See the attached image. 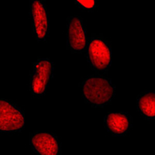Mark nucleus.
<instances>
[{
	"instance_id": "1",
	"label": "nucleus",
	"mask_w": 155,
	"mask_h": 155,
	"mask_svg": "<svg viewBox=\"0 0 155 155\" xmlns=\"http://www.w3.org/2000/svg\"><path fill=\"white\" fill-rule=\"evenodd\" d=\"M83 99L93 107H103L111 102L116 94V87L111 79L103 76L85 78L81 83Z\"/></svg>"
},
{
	"instance_id": "6",
	"label": "nucleus",
	"mask_w": 155,
	"mask_h": 155,
	"mask_svg": "<svg viewBox=\"0 0 155 155\" xmlns=\"http://www.w3.org/2000/svg\"><path fill=\"white\" fill-rule=\"evenodd\" d=\"M67 44L71 51L77 53L86 48V30L82 19L79 16H71L67 19Z\"/></svg>"
},
{
	"instance_id": "2",
	"label": "nucleus",
	"mask_w": 155,
	"mask_h": 155,
	"mask_svg": "<svg viewBox=\"0 0 155 155\" xmlns=\"http://www.w3.org/2000/svg\"><path fill=\"white\" fill-rule=\"evenodd\" d=\"M87 58L90 66L98 72H106L112 63L110 44L102 35H92L87 41Z\"/></svg>"
},
{
	"instance_id": "5",
	"label": "nucleus",
	"mask_w": 155,
	"mask_h": 155,
	"mask_svg": "<svg viewBox=\"0 0 155 155\" xmlns=\"http://www.w3.org/2000/svg\"><path fill=\"white\" fill-rule=\"evenodd\" d=\"M30 13L32 17L34 35L37 41H45L50 30V19L47 5L42 1H31Z\"/></svg>"
},
{
	"instance_id": "4",
	"label": "nucleus",
	"mask_w": 155,
	"mask_h": 155,
	"mask_svg": "<svg viewBox=\"0 0 155 155\" xmlns=\"http://www.w3.org/2000/svg\"><path fill=\"white\" fill-rule=\"evenodd\" d=\"M25 125L23 113L18 106L5 99H0V133H16Z\"/></svg>"
},
{
	"instance_id": "7",
	"label": "nucleus",
	"mask_w": 155,
	"mask_h": 155,
	"mask_svg": "<svg viewBox=\"0 0 155 155\" xmlns=\"http://www.w3.org/2000/svg\"><path fill=\"white\" fill-rule=\"evenodd\" d=\"M33 150L38 155H59L61 146L54 134L47 131H36L30 137Z\"/></svg>"
},
{
	"instance_id": "10",
	"label": "nucleus",
	"mask_w": 155,
	"mask_h": 155,
	"mask_svg": "<svg viewBox=\"0 0 155 155\" xmlns=\"http://www.w3.org/2000/svg\"><path fill=\"white\" fill-rule=\"evenodd\" d=\"M75 3L77 4L79 7H81L83 9H94L96 7V2L94 0H91V1H76Z\"/></svg>"
},
{
	"instance_id": "9",
	"label": "nucleus",
	"mask_w": 155,
	"mask_h": 155,
	"mask_svg": "<svg viewBox=\"0 0 155 155\" xmlns=\"http://www.w3.org/2000/svg\"><path fill=\"white\" fill-rule=\"evenodd\" d=\"M155 95L153 91L143 92L137 98V109L140 114L147 120H154Z\"/></svg>"
},
{
	"instance_id": "3",
	"label": "nucleus",
	"mask_w": 155,
	"mask_h": 155,
	"mask_svg": "<svg viewBox=\"0 0 155 155\" xmlns=\"http://www.w3.org/2000/svg\"><path fill=\"white\" fill-rule=\"evenodd\" d=\"M54 71V64L48 59H38L33 64L30 78V88L32 94L41 96L46 92Z\"/></svg>"
},
{
	"instance_id": "8",
	"label": "nucleus",
	"mask_w": 155,
	"mask_h": 155,
	"mask_svg": "<svg viewBox=\"0 0 155 155\" xmlns=\"http://www.w3.org/2000/svg\"><path fill=\"white\" fill-rule=\"evenodd\" d=\"M106 130L116 136L126 135L132 125L131 117L127 113H109L104 119Z\"/></svg>"
}]
</instances>
